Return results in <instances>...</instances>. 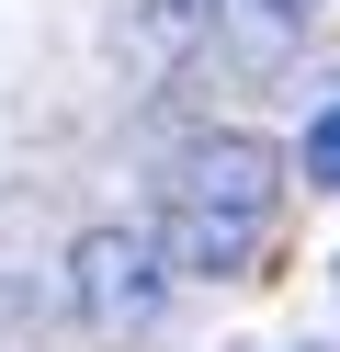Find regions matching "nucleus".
<instances>
[{"instance_id":"39448f33","label":"nucleus","mask_w":340,"mask_h":352,"mask_svg":"<svg viewBox=\"0 0 340 352\" xmlns=\"http://www.w3.org/2000/svg\"><path fill=\"white\" fill-rule=\"evenodd\" d=\"M295 182L306 193H340V91L306 114V137H295Z\"/></svg>"},{"instance_id":"f03ea898","label":"nucleus","mask_w":340,"mask_h":352,"mask_svg":"<svg viewBox=\"0 0 340 352\" xmlns=\"http://www.w3.org/2000/svg\"><path fill=\"white\" fill-rule=\"evenodd\" d=\"M68 307H80L102 341L159 329V307H170V239H148V228H80V250H68Z\"/></svg>"},{"instance_id":"f257e3e1","label":"nucleus","mask_w":340,"mask_h":352,"mask_svg":"<svg viewBox=\"0 0 340 352\" xmlns=\"http://www.w3.org/2000/svg\"><path fill=\"white\" fill-rule=\"evenodd\" d=\"M272 216H284V160H272L261 137L216 125V137H193V148L170 160V205H159V239H170V261H181V273H204V284L261 273Z\"/></svg>"},{"instance_id":"7ed1b4c3","label":"nucleus","mask_w":340,"mask_h":352,"mask_svg":"<svg viewBox=\"0 0 340 352\" xmlns=\"http://www.w3.org/2000/svg\"><path fill=\"white\" fill-rule=\"evenodd\" d=\"M216 23H227V0H136V46L148 57H193Z\"/></svg>"},{"instance_id":"20e7f679","label":"nucleus","mask_w":340,"mask_h":352,"mask_svg":"<svg viewBox=\"0 0 340 352\" xmlns=\"http://www.w3.org/2000/svg\"><path fill=\"white\" fill-rule=\"evenodd\" d=\"M306 23H317V0H227V34H238L249 57H284Z\"/></svg>"}]
</instances>
